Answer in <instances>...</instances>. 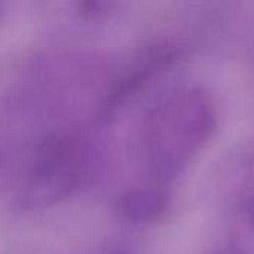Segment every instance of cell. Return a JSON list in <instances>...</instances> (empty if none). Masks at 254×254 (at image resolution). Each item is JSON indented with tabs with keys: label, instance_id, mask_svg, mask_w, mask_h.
Masks as SVG:
<instances>
[{
	"label": "cell",
	"instance_id": "2",
	"mask_svg": "<svg viewBox=\"0 0 254 254\" xmlns=\"http://www.w3.org/2000/svg\"><path fill=\"white\" fill-rule=\"evenodd\" d=\"M36 3L40 15L51 24L94 31L116 22L131 0H36Z\"/></svg>",
	"mask_w": 254,
	"mask_h": 254
},
{
	"label": "cell",
	"instance_id": "3",
	"mask_svg": "<svg viewBox=\"0 0 254 254\" xmlns=\"http://www.w3.org/2000/svg\"><path fill=\"white\" fill-rule=\"evenodd\" d=\"M18 0H0V24L9 16V13L16 6Z\"/></svg>",
	"mask_w": 254,
	"mask_h": 254
},
{
	"label": "cell",
	"instance_id": "1",
	"mask_svg": "<svg viewBox=\"0 0 254 254\" xmlns=\"http://www.w3.org/2000/svg\"><path fill=\"white\" fill-rule=\"evenodd\" d=\"M213 125L208 97L198 89H180L164 97L149 113L146 131L150 149L161 158L192 152Z\"/></svg>",
	"mask_w": 254,
	"mask_h": 254
}]
</instances>
